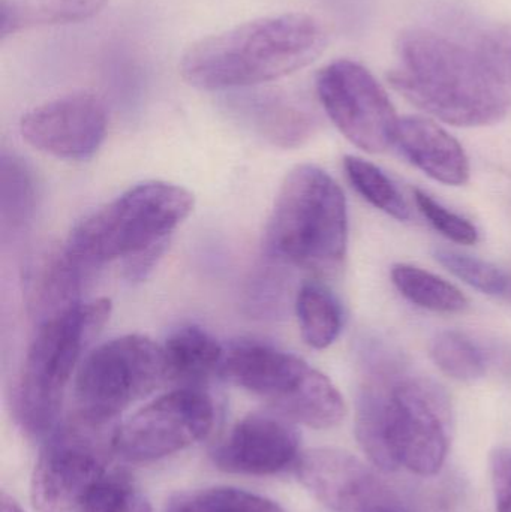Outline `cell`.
I'll return each instance as SVG.
<instances>
[{"instance_id": "24", "label": "cell", "mask_w": 511, "mask_h": 512, "mask_svg": "<svg viewBox=\"0 0 511 512\" xmlns=\"http://www.w3.org/2000/svg\"><path fill=\"white\" fill-rule=\"evenodd\" d=\"M345 173L353 188L372 206L398 221L410 218V207L381 168L359 156H345Z\"/></svg>"}, {"instance_id": "31", "label": "cell", "mask_w": 511, "mask_h": 512, "mask_svg": "<svg viewBox=\"0 0 511 512\" xmlns=\"http://www.w3.org/2000/svg\"><path fill=\"white\" fill-rule=\"evenodd\" d=\"M0 512H24L17 501L8 493L2 492L0 495Z\"/></svg>"}, {"instance_id": "23", "label": "cell", "mask_w": 511, "mask_h": 512, "mask_svg": "<svg viewBox=\"0 0 511 512\" xmlns=\"http://www.w3.org/2000/svg\"><path fill=\"white\" fill-rule=\"evenodd\" d=\"M165 512H287L278 502L237 487H209L183 493Z\"/></svg>"}, {"instance_id": "30", "label": "cell", "mask_w": 511, "mask_h": 512, "mask_svg": "<svg viewBox=\"0 0 511 512\" xmlns=\"http://www.w3.org/2000/svg\"><path fill=\"white\" fill-rule=\"evenodd\" d=\"M107 512H153L150 502L137 490L132 489L119 504Z\"/></svg>"}, {"instance_id": "1", "label": "cell", "mask_w": 511, "mask_h": 512, "mask_svg": "<svg viewBox=\"0 0 511 512\" xmlns=\"http://www.w3.org/2000/svg\"><path fill=\"white\" fill-rule=\"evenodd\" d=\"M363 382L356 402V438L381 471L405 468L420 477L443 469L452 444L446 391L411 372L401 352L381 340L363 343Z\"/></svg>"}, {"instance_id": "19", "label": "cell", "mask_w": 511, "mask_h": 512, "mask_svg": "<svg viewBox=\"0 0 511 512\" xmlns=\"http://www.w3.org/2000/svg\"><path fill=\"white\" fill-rule=\"evenodd\" d=\"M296 313L303 340L311 348H329L341 334V304L321 283H303L297 292Z\"/></svg>"}, {"instance_id": "20", "label": "cell", "mask_w": 511, "mask_h": 512, "mask_svg": "<svg viewBox=\"0 0 511 512\" xmlns=\"http://www.w3.org/2000/svg\"><path fill=\"white\" fill-rule=\"evenodd\" d=\"M392 282L411 303L437 313H458L467 309V295L449 280L411 264L392 267Z\"/></svg>"}, {"instance_id": "13", "label": "cell", "mask_w": 511, "mask_h": 512, "mask_svg": "<svg viewBox=\"0 0 511 512\" xmlns=\"http://www.w3.org/2000/svg\"><path fill=\"white\" fill-rule=\"evenodd\" d=\"M296 474L302 486L333 512L386 508V489L363 460L341 448H312L300 454Z\"/></svg>"}, {"instance_id": "29", "label": "cell", "mask_w": 511, "mask_h": 512, "mask_svg": "<svg viewBox=\"0 0 511 512\" xmlns=\"http://www.w3.org/2000/svg\"><path fill=\"white\" fill-rule=\"evenodd\" d=\"M491 477L497 512H511V448H497L492 453Z\"/></svg>"}, {"instance_id": "32", "label": "cell", "mask_w": 511, "mask_h": 512, "mask_svg": "<svg viewBox=\"0 0 511 512\" xmlns=\"http://www.w3.org/2000/svg\"><path fill=\"white\" fill-rule=\"evenodd\" d=\"M374 512H398V511L389 510V508L386 507V508H380V510H377Z\"/></svg>"}, {"instance_id": "4", "label": "cell", "mask_w": 511, "mask_h": 512, "mask_svg": "<svg viewBox=\"0 0 511 512\" xmlns=\"http://www.w3.org/2000/svg\"><path fill=\"white\" fill-rule=\"evenodd\" d=\"M348 246L347 200L341 186L315 165L285 177L266 231L275 261L315 274L335 273Z\"/></svg>"}, {"instance_id": "10", "label": "cell", "mask_w": 511, "mask_h": 512, "mask_svg": "<svg viewBox=\"0 0 511 512\" xmlns=\"http://www.w3.org/2000/svg\"><path fill=\"white\" fill-rule=\"evenodd\" d=\"M315 89L333 125L354 146L368 153L395 146L398 114L386 89L362 63H329L318 72Z\"/></svg>"}, {"instance_id": "9", "label": "cell", "mask_w": 511, "mask_h": 512, "mask_svg": "<svg viewBox=\"0 0 511 512\" xmlns=\"http://www.w3.org/2000/svg\"><path fill=\"white\" fill-rule=\"evenodd\" d=\"M215 424V405L197 387L156 397L114 430L111 445L128 462L165 459L203 441Z\"/></svg>"}, {"instance_id": "18", "label": "cell", "mask_w": 511, "mask_h": 512, "mask_svg": "<svg viewBox=\"0 0 511 512\" xmlns=\"http://www.w3.org/2000/svg\"><path fill=\"white\" fill-rule=\"evenodd\" d=\"M87 271L89 268L72 258L65 248L44 259L32 289V307L39 315V322L81 303L78 295Z\"/></svg>"}, {"instance_id": "8", "label": "cell", "mask_w": 511, "mask_h": 512, "mask_svg": "<svg viewBox=\"0 0 511 512\" xmlns=\"http://www.w3.org/2000/svg\"><path fill=\"white\" fill-rule=\"evenodd\" d=\"M164 381L162 346L149 337L128 334L102 343L81 361L75 375L78 420L96 429L107 426Z\"/></svg>"}, {"instance_id": "21", "label": "cell", "mask_w": 511, "mask_h": 512, "mask_svg": "<svg viewBox=\"0 0 511 512\" xmlns=\"http://www.w3.org/2000/svg\"><path fill=\"white\" fill-rule=\"evenodd\" d=\"M38 188L23 159L3 155L0 164V218L5 233H20L35 215Z\"/></svg>"}, {"instance_id": "22", "label": "cell", "mask_w": 511, "mask_h": 512, "mask_svg": "<svg viewBox=\"0 0 511 512\" xmlns=\"http://www.w3.org/2000/svg\"><path fill=\"white\" fill-rule=\"evenodd\" d=\"M429 354L435 366L456 381L476 382L488 372L489 357L485 349L461 331L438 333L432 339Z\"/></svg>"}, {"instance_id": "12", "label": "cell", "mask_w": 511, "mask_h": 512, "mask_svg": "<svg viewBox=\"0 0 511 512\" xmlns=\"http://www.w3.org/2000/svg\"><path fill=\"white\" fill-rule=\"evenodd\" d=\"M108 117L98 96L69 93L27 111L20 122L23 140L39 152L69 161L92 158L104 143Z\"/></svg>"}, {"instance_id": "33", "label": "cell", "mask_w": 511, "mask_h": 512, "mask_svg": "<svg viewBox=\"0 0 511 512\" xmlns=\"http://www.w3.org/2000/svg\"><path fill=\"white\" fill-rule=\"evenodd\" d=\"M506 297L511 298V283H510L509 291H507Z\"/></svg>"}, {"instance_id": "3", "label": "cell", "mask_w": 511, "mask_h": 512, "mask_svg": "<svg viewBox=\"0 0 511 512\" xmlns=\"http://www.w3.org/2000/svg\"><path fill=\"white\" fill-rule=\"evenodd\" d=\"M327 45L323 21L306 12H285L194 42L180 60V74L206 92L246 89L312 65Z\"/></svg>"}, {"instance_id": "2", "label": "cell", "mask_w": 511, "mask_h": 512, "mask_svg": "<svg viewBox=\"0 0 511 512\" xmlns=\"http://www.w3.org/2000/svg\"><path fill=\"white\" fill-rule=\"evenodd\" d=\"M398 66L390 86L410 104L458 128L491 126L511 110L509 87L477 51L423 27H410L396 39Z\"/></svg>"}, {"instance_id": "26", "label": "cell", "mask_w": 511, "mask_h": 512, "mask_svg": "<svg viewBox=\"0 0 511 512\" xmlns=\"http://www.w3.org/2000/svg\"><path fill=\"white\" fill-rule=\"evenodd\" d=\"M435 259L462 282L483 294L506 295L509 291L511 276L485 259L461 254L452 249H437Z\"/></svg>"}, {"instance_id": "15", "label": "cell", "mask_w": 511, "mask_h": 512, "mask_svg": "<svg viewBox=\"0 0 511 512\" xmlns=\"http://www.w3.org/2000/svg\"><path fill=\"white\" fill-rule=\"evenodd\" d=\"M395 146L420 171L447 186H462L470 180V159L464 147L434 119L399 117Z\"/></svg>"}, {"instance_id": "27", "label": "cell", "mask_w": 511, "mask_h": 512, "mask_svg": "<svg viewBox=\"0 0 511 512\" xmlns=\"http://www.w3.org/2000/svg\"><path fill=\"white\" fill-rule=\"evenodd\" d=\"M414 200H416L420 213L441 236L458 243V245L467 246L474 245L479 240V231H477L476 225L471 224L468 219L462 218L458 213L447 209L422 189L414 191Z\"/></svg>"}, {"instance_id": "16", "label": "cell", "mask_w": 511, "mask_h": 512, "mask_svg": "<svg viewBox=\"0 0 511 512\" xmlns=\"http://www.w3.org/2000/svg\"><path fill=\"white\" fill-rule=\"evenodd\" d=\"M164 352L167 381L195 387L219 373L224 361V349L218 340L200 327H183L168 337Z\"/></svg>"}, {"instance_id": "5", "label": "cell", "mask_w": 511, "mask_h": 512, "mask_svg": "<svg viewBox=\"0 0 511 512\" xmlns=\"http://www.w3.org/2000/svg\"><path fill=\"white\" fill-rule=\"evenodd\" d=\"M111 313L108 298L78 303L39 322L14 390L15 420L30 436L57 429L66 387Z\"/></svg>"}, {"instance_id": "25", "label": "cell", "mask_w": 511, "mask_h": 512, "mask_svg": "<svg viewBox=\"0 0 511 512\" xmlns=\"http://www.w3.org/2000/svg\"><path fill=\"white\" fill-rule=\"evenodd\" d=\"M257 123L261 132L282 146L302 144L315 129V116L302 105L287 99H270L258 104Z\"/></svg>"}, {"instance_id": "6", "label": "cell", "mask_w": 511, "mask_h": 512, "mask_svg": "<svg viewBox=\"0 0 511 512\" xmlns=\"http://www.w3.org/2000/svg\"><path fill=\"white\" fill-rule=\"evenodd\" d=\"M192 210L194 195L188 189L167 182L140 183L81 221L65 249L89 270L135 258L167 245Z\"/></svg>"}, {"instance_id": "7", "label": "cell", "mask_w": 511, "mask_h": 512, "mask_svg": "<svg viewBox=\"0 0 511 512\" xmlns=\"http://www.w3.org/2000/svg\"><path fill=\"white\" fill-rule=\"evenodd\" d=\"M219 375L266 400L282 417L311 429H332L347 414L344 397L324 373L273 346H234L225 354Z\"/></svg>"}, {"instance_id": "28", "label": "cell", "mask_w": 511, "mask_h": 512, "mask_svg": "<svg viewBox=\"0 0 511 512\" xmlns=\"http://www.w3.org/2000/svg\"><path fill=\"white\" fill-rule=\"evenodd\" d=\"M476 51L489 69L507 87H511V23L500 24L483 32Z\"/></svg>"}, {"instance_id": "14", "label": "cell", "mask_w": 511, "mask_h": 512, "mask_svg": "<svg viewBox=\"0 0 511 512\" xmlns=\"http://www.w3.org/2000/svg\"><path fill=\"white\" fill-rule=\"evenodd\" d=\"M293 421L278 415H246L213 450L216 468L230 474H278L299 459L300 436Z\"/></svg>"}, {"instance_id": "11", "label": "cell", "mask_w": 511, "mask_h": 512, "mask_svg": "<svg viewBox=\"0 0 511 512\" xmlns=\"http://www.w3.org/2000/svg\"><path fill=\"white\" fill-rule=\"evenodd\" d=\"M83 430L78 421L77 426L48 435L30 480V502L36 512L80 510L90 490L107 477L101 454Z\"/></svg>"}, {"instance_id": "17", "label": "cell", "mask_w": 511, "mask_h": 512, "mask_svg": "<svg viewBox=\"0 0 511 512\" xmlns=\"http://www.w3.org/2000/svg\"><path fill=\"white\" fill-rule=\"evenodd\" d=\"M108 0H0V38L35 27L90 20Z\"/></svg>"}]
</instances>
